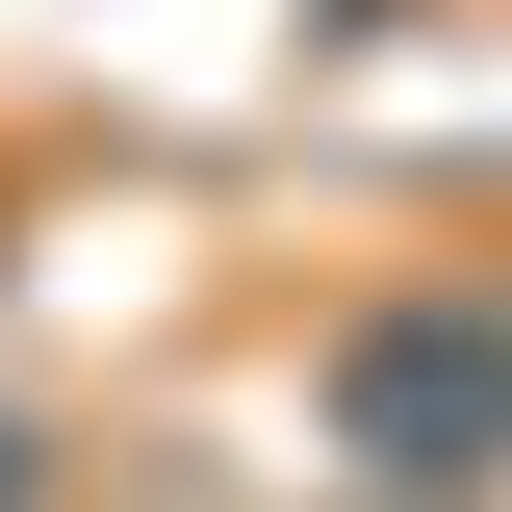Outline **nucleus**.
Returning a JSON list of instances; mask_svg holds the SVG:
<instances>
[{
    "instance_id": "obj_1",
    "label": "nucleus",
    "mask_w": 512,
    "mask_h": 512,
    "mask_svg": "<svg viewBox=\"0 0 512 512\" xmlns=\"http://www.w3.org/2000/svg\"><path fill=\"white\" fill-rule=\"evenodd\" d=\"M282 384L359 512H487L512 487V256L436 231V256H333L282 282Z\"/></svg>"
}]
</instances>
